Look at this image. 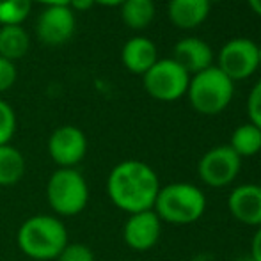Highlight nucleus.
<instances>
[{"label":"nucleus","instance_id":"1","mask_svg":"<svg viewBox=\"0 0 261 261\" xmlns=\"http://www.w3.org/2000/svg\"><path fill=\"white\" fill-rule=\"evenodd\" d=\"M160 187L155 169L135 158L116 164L107 176L110 203L128 215L153 210Z\"/></svg>","mask_w":261,"mask_h":261},{"label":"nucleus","instance_id":"2","mask_svg":"<svg viewBox=\"0 0 261 261\" xmlns=\"http://www.w3.org/2000/svg\"><path fill=\"white\" fill-rule=\"evenodd\" d=\"M69 237L62 219L38 213L21 222L16 231V245L32 261H54L68 245Z\"/></svg>","mask_w":261,"mask_h":261},{"label":"nucleus","instance_id":"3","mask_svg":"<svg viewBox=\"0 0 261 261\" xmlns=\"http://www.w3.org/2000/svg\"><path fill=\"white\" fill-rule=\"evenodd\" d=\"M206 196L201 189L187 181L160 187L155 201V213L162 222L187 226L194 224L206 212Z\"/></svg>","mask_w":261,"mask_h":261},{"label":"nucleus","instance_id":"4","mask_svg":"<svg viewBox=\"0 0 261 261\" xmlns=\"http://www.w3.org/2000/svg\"><path fill=\"white\" fill-rule=\"evenodd\" d=\"M234 96V82L227 79L217 66H210L190 76L187 98L196 112L217 116L229 107Z\"/></svg>","mask_w":261,"mask_h":261},{"label":"nucleus","instance_id":"5","mask_svg":"<svg viewBox=\"0 0 261 261\" xmlns=\"http://www.w3.org/2000/svg\"><path fill=\"white\" fill-rule=\"evenodd\" d=\"M46 201L55 217H76L89 204V185L79 169H55L46 181Z\"/></svg>","mask_w":261,"mask_h":261},{"label":"nucleus","instance_id":"6","mask_svg":"<svg viewBox=\"0 0 261 261\" xmlns=\"http://www.w3.org/2000/svg\"><path fill=\"white\" fill-rule=\"evenodd\" d=\"M190 75L172 57L158 59L142 75V86L146 93L153 100L164 101V103H171L187 96Z\"/></svg>","mask_w":261,"mask_h":261},{"label":"nucleus","instance_id":"7","mask_svg":"<svg viewBox=\"0 0 261 261\" xmlns=\"http://www.w3.org/2000/svg\"><path fill=\"white\" fill-rule=\"evenodd\" d=\"M217 68L233 82L252 76L259 69L258 45L249 38H233L219 50Z\"/></svg>","mask_w":261,"mask_h":261},{"label":"nucleus","instance_id":"8","mask_svg":"<svg viewBox=\"0 0 261 261\" xmlns=\"http://www.w3.org/2000/svg\"><path fill=\"white\" fill-rule=\"evenodd\" d=\"M242 169V158L227 144L215 146L201 156L197 164V174L210 189L229 187L238 178Z\"/></svg>","mask_w":261,"mask_h":261},{"label":"nucleus","instance_id":"9","mask_svg":"<svg viewBox=\"0 0 261 261\" xmlns=\"http://www.w3.org/2000/svg\"><path fill=\"white\" fill-rule=\"evenodd\" d=\"M48 155L57 169H76L87 155V137L79 126L62 124L48 137Z\"/></svg>","mask_w":261,"mask_h":261},{"label":"nucleus","instance_id":"10","mask_svg":"<svg viewBox=\"0 0 261 261\" xmlns=\"http://www.w3.org/2000/svg\"><path fill=\"white\" fill-rule=\"evenodd\" d=\"M75 13L68 6H46L36 20V36L48 46L68 43L75 34Z\"/></svg>","mask_w":261,"mask_h":261},{"label":"nucleus","instance_id":"11","mask_svg":"<svg viewBox=\"0 0 261 261\" xmlns=\"http://www.w3.org/2000/svg\"><path fill=\"white\" fill-rule=\"evenodd\" d=\"M162 220L155 210L132 213L123 226V240L132 251L146 252L158 244L162 234Z\"/></svg>","mask_w":261,"mask_h":261},{"label":"nucleus","instance_id":"12","mask_svg":"<svg viewBox=\"0 0 261 261\" xmlns=\"http://www.w3.org/2000/svg\"><path fill=\"white\" fill-rule=\"evenodd\" d=\"M227 210L238 222L261 227V185L244 183L233 189L227 196Z\"/></svg>","mask_w":261,"mask_h":261},{"label":"nucleus","instance_id":"13","mask_svg":"<svg viewBox=\"0 0 261 261\" xmlns=\"http://www.w3.org/2000/svg\"><path fill=\"white\" fill-rule=\"evenodd\" d=\"M172 59L192 76L213 66V50L201 38H183L172 48Z\"/></svg>","mask_w":261,"mask_h":261},{"label":"nucleus","instance_id":"14","mask_svg":"<svg viewBox=\"0 0 261 261\" xmlns=\"http://www.w3.org/2000/svg\"><path fill=\"white\" fill-rule=\"evenodd\" d=\"M123 66L134 75H144L149 68L158 61L156 45L149 38L135 36L123 45L121 50Z\"/></svg>","mask_w":261,"mask_h":261},{"label":"nucleus","instance_id":"15","mask_svg":"<svg viewBox=\"0 0 261 261\" xmlns=\"http://www.w3.org/2000/svg\"><path fill=\"white\" fill-rule=\"evenodd\" d=\"M210 9V0H169L167 14L174 27L190 31L206 21Z\"/></svg>","mask_w":261,"mask_h":261},{"label":"nucleus","instance_id":"16","mask_svg":"<svg viewBox=\"0 0 261 261\" xmlns=\"http://www.w3.org/2000/svg\"><path fill=\"white\" fill-rule=\"evenodd\" d=\"M29 48H31V36L23 25L0 27V57L16 62L29 54Z\"/></svg>","mask_w":261,"mask_h":261},{"label":"nucleus","instance_id":"17","mask_svg":"<svg viewBox=\"0 0 261 261\" xmlns=\"http://www.w3.org/2000/svg\"><path fill=\"white\" fill-rule=\"evenodd\" d=\"M27 171L25 156L11 144L0 146V187H14L20 183Z\"/></svg>","mask_w":261,"mask_h":261},{"label":"nucleus","instance_id":"18","mask_svg":"<svg viewBox=\"0 0 261 261\" xmlns=\"http://www.w3.org/2000/svg\"><path fill=\"white\" fill-rule=\"evenodd\" d=\"M119 7L121 20L132 31H142L155 20L156 7L153 0H124Z\"/></svg>","mask_w":261,"mask_h":261},{"label":"nucleus","instance_id":"19","mask_svg":"<svg viewBox=\"0 0 261 261\" xmlns=\"http://www.w3.org/2000/svg\"><path fill=\"white\" fill-rule=\"evenodd\" d=\"M227 146L240 158L258 155L261 151V130L252 123L240 124V126L233 130Z\"/></svg>","mask_w":261,"mask_h":261},{"label":"nucleus","instance_id":"20","mask_svg":"<svg viewBox=\"0 0 261 261\" xmlns=\"http://www.w3.org/2000/svg\"><path fill=\"white\" fill-rule=\"evenodd\" d=\"M32 0H0V27L21 25L29 18Z\"/></svg>","mask_w":261,"mask_h":261},{"label":"nucleus","instance_id":"21","mask_svg":"<svg viewBox=\"0 0 261 261\" xmlns=\"http://www.w3.org/2000/svg\"><path fill=\"white\" fill-rule=\"evenodd\" d=\"M16 134V114L13 107L0 98V146L11 144Z\"/></svg>","mask_w":261,"mask_h":261},{"label":"nucleus","instance_id":"22","mask_svg":"<svg viewBox=\"0 0 261 261\" xmlns=\"http://www.w3.org/2000/svg\"><path fill=\"white\" fill-rule=\"evenodd\" d=\"M57 261H96L93 249L82 242H68Z\"/></svg>","mask_w":261,"mask_h":261},{"label":"nucleus","instance_id":"23","mask_svg":"<svg viewBox=\"0 0 261 261\" xmlns=\"http://www.w3.org/2000/svg\"><path fill=\"white\" fill-rule=\"evenodd\" d=\"M247 116H249V123H252L261 130V80L252 86L251 93H249Z\"/></svg>","mask_w":261,"mask_h":261},{"label":"nucleus","instance_id":"24","mask_svg":"<svg viewBox=\"0 0 261 261\" xmlns=\"http://www.w3.org/2000/svg\"><path fill=\"white\" fill-rule=\"evenodd\" d=\"M16 79H18V69L14 66V62L0 57V94L9 91L16 84Z\"/></svg>","mask_w":261,"mask_h":261},{"label":"nucleus","instance_id":"25","mask_svg":"<svg viewBox=\"0 0 261 261\" xmlns=\"http://www.w3.org/2000/svg\"><path fill=\"white\" fill-rule=\"evenodd\" d=\"M96 6L94 0H69L68 7L73 11V13H86V11H91Z\"/></svg>","mask_w":261,"mask_h":261},{"label":"nucleus","instance_id":"26","mask_svg":"<svg viewBox=\"0 0 261 261\" xmlns=\"http://www.w3.org/2000/svg\"><path fill=\"white\" fill-rule=\"evenodd\" d=\"M249 254L252 256L254 261H261V227H258V231L254 233L251 242V252Z\"/></svg>","mask_w":261,"mask_h":261},{"label":"nucleus","instance_id":"27","mask_svg":"<svg viewBox=\"0 0 261 261\" xmlns=\"http://www.w3.org/2000/svg\"><path fill=\"white\" fill-rule=\"evenodd\" d=\"M32 2H39L43 6H68L69 0H32Z\"/></svg>","mask_w":261,"mask_h":261},{"label":"nucleus","instance_id":"28","mask_svg":"<svg viewBox=\"0 0 261 261\" xmlns=\"http://www.w3.org/2000/svg\"><path fill=\"white\" fill-rule=\"evenodd\" d=\"M124 0H94L96 6H105V7H116V6H121Z\"/></svg>","mask_w":261,"mask_h":261},{"label":"nucleus","instance_id":"29","mask_svg":"<svg viewBox=\"0 0 261 261\" xmlns=\"http://www.w3.org/2000/svg\"><path fill=\"white\" fill-rule=\"evenodd\" d=\"M249 6H251V9L254 11L258 16H261V0H247Z\"/></svg>","mask_w":261,"mask_h":261},{"label":"nucleus","instance_id":"30","mask_svg":"<svg viewBox=\"0 0 261 261\" xmlns=\"http://www.w3.org/2000/svg\"><path fill=\"white\" fill-rule=\"evenodd\" d=\"M234 261H254V259H252L251 254H245V256H240V258H237Z\"/></svg>","mask_w":261,"mask_h":261},{"label":"nucleus","instance_id":"31","mask_svg":"<svg viewBox=\"0 0 261 261\" xmlns=\"http://www.w3.org/2000/svg\"><path fill=\"white\" fill-rule=\"evenodd\" d=\"M258 55H259V69H261V45H258Z\"/></svg>","mask_w":261,"mask_h":261}]
</instances>
